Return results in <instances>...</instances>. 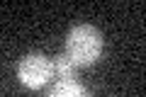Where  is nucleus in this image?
Instances as JSON below:
<instances>
[{"mask_svg": "<svg viewBox=\"0 0 146 97\" xmlns=\"http://www.w3.org/2000/svg\"><path fill=\"white\" fill-rule=\"evenodd\" d=\"M102 32L93 24H76L66 34V56L76 68H88L102 56Z\"/></svg>", "mask_w": 146, "mask_h": 97, "instance_id": "f257e3e1", "label": "nucleus"}, {"mask_svg": "<svg viewBox=\"0 0 146 97\" xmlns=\"http://www.w3.org/2000/svg\"><path fill=\"white\" fill-rule=\"evenodd\" d=\"M17 78H20V82L25 87H29V90H39V87H44L54 78V63H51V58L44 56V53H36V51L22 56L20 63H17Z\"/></svg>", "mask_w": 146, "mask_h": 97, "instance_id": "f03ea898", "label": "nucleus"}, {"mask_svg": "<svg viewBox=\"0 0 146 97\" xmlns=\"http://www.w3.org/2000/svg\"><path fill=\"white\" fill-rule=\"evenodd\" d=\"M46 97H90V92L76 78H63V80H56L51 85Z\"/></svg>", "mask_w": 146, "mask_h": 97, "instance_id": "7ed1b4c3", "label": "nucleus"}, {"mask_svg": "<svg viewBox=\"0 0 146 97\" xmlns=\"http://www.w3.org/2000/svg\"><path fill=\"white\" fill-rule=\"evenodd\" d=\"M51 63H54V73L58 75V80H63V78H73V73H76V66L68 61L66 53H58V56H54Z\"/></svg>", "mask_w": 146, "mask_h": 97, "instance_id": "20e7f679", "label": "nucleus"}]
</instances>
